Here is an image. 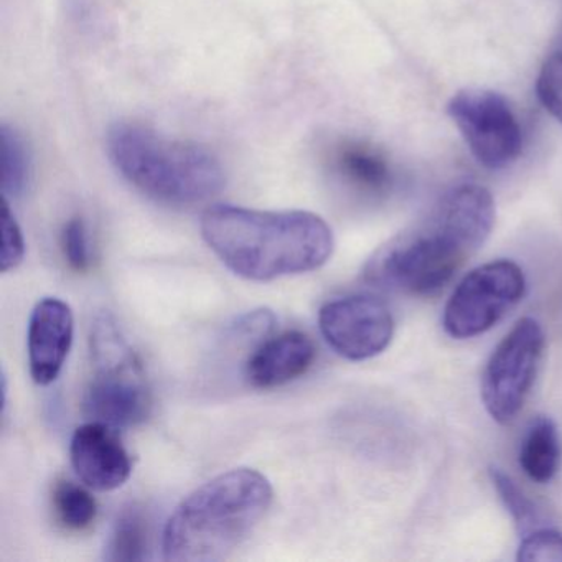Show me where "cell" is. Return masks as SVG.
Returning a JSON list of instances; mask_svg holds the SVG:
<instances>
[{
	"instance_id": "obj_3",
	"label": "cell",
	"mask_w": 562,
	"mask_h": 562,
	"mask_svg": "<svg viewBox=\"0 0 562 562\" xmlns=\"http://www.w3.org/2000/svg\"><path fill=\"white\" fill-rule=\"evenodd\" d=\"M272 498L271 482L258 470L239 467L220 473L193 490L167 519L164 559L223 561L258 528Z\"/></svg>"
},
{
	"instance_id": "obj_22",
	"label": "cell",
	"mask_w": 562,
	"mask_h": 562,
	"mask_svg": "<svg viewBox=\"0 0 562 562\" xmlns=\"http://www.w3.org/2000/svg\"><path fill=\"white\" fill-rule=\"evenodd\" d=\"M25 258V239L18 218L12 213L9 200L4 199L2 209V251H0V271L18 269Z\"/></svg>"
},
{
	"instance_id": "obj_5",
	"label": "cell",
	"mask_w": 562,
	"mask_h": 562,
	"mask_svg": "<svg viewBox=\"0 0 562 562\" xmlns=\"http://www.w3.org/2000/svg\"><path fill=\"white\" fill-rule=\"evenodd\" d=\"M91 355L97 373L85 394L88 417L114 429L146 423L153 413V394L139 358L113 318L94 324Z\"/></svg>"
},
{
	"instance_id": "obj_10",
	"label": "cell",
	"mask_w": 562,
	"mask_h": 562,
	"mask_svg": "<svg viewBox=\"0 0 562 562\" xmlns=\"http://www.w3.org/2000/svg\"><path fill=\"white\" fill-rule=\"evenodd\" d=\"M70 459L75 472L88 488L113 492L130 480L133 462L114 427L91 420L71 437Z\"/></svg>"
},
{
	"instance_id": "obj_18",
	"label": "cell",
	"mask_w": 562,
	"mask_h": 562,
	"mask_svg": "<svg viewBox=\"0 0 562 562\" xmlns=\"http://www.w3.org/2000/svg\"><path fill=\"white\" fill-rule=\"evenodd\" d=\"M536 90L546 111L562 123V24L542 61Z\"/></svg>"
},
{
	"instance_id": "obj_15",
	"label": "cell",
	"mask_w": 562,
	"mask_h": 562,
	"mask_svg": "<svg viewBox=\"0 0 562 562\" xmlns=\"http://www.w3.org/2000/svg\"><path fill=\"white\" fill-rule=\"evenodd\" d=\"M149 551V522L137 506L124 508L114 521L113 531L104 549V559L111 562H139Z\"/></svg>"
},
{
	"instance_id": "obj_9",
	"label": "cell",
	"mask_w": 562,
	"mask_h": 562,
	"mask_svg": "<svg viewBox=\"0 0 562 562\" xmlns=\"http://www.w3.org/2000/svg\"><path fill=\"white\" fill-rule=\"evenodd\" d=\"M318 327L340 357L364 361L390 347L394 318L387 305L373 295H347L328 301L321 308Z\"/></svg>"
},
{
	"instance_id": "obj_7",
	"label": "cell",
	"mask_w": 562,
	"mask_h": 562,
	"mask_svg": "<svg viewBox=\"0 0 562 562\" xmlns=\"http://www.w3.org/2000/svg\"><path fill=\"white\" fill-rule=\"evenodd\" d=\"M546 337L541 324L525 317L493 350L482 376V401L495 423L508 424L528 400L538 373Z\"/></svg>"
},
{
	"instance_id": "obj_16",
	"label": "cell",
	"mask_w": 562,
	"mask_h": 562,
	"mask_svg": "<svg viewBox=\"0 0 562 562\" xmlns=\"http://www.w3.org/2000/svg\"><path fill=\"white\" fill-rule=\"evenodd\" d=\"M2 192L4 199H19L31 183L32 156L24 136L14 127L2 126Z\"/></svg>"
},
{
	"instance_id": "obj_2",
	"label": "cell",
	"mask_w": 562,
	"mask_h": 562,
	"mask_svg": "<svg viewBox=\"0 0 562 562\" xmlns=\"http://www.w3.org/2000/svg\"><path fill=\"white\" fill-rule=\"evenodd\" d=\"M200 228L220 261L248 281L269 282L317 271L334 255L328 223L302 210L261 212L213 205L203 213Z\"/></svg>"
},
{
	"instance_id": "obj_4",
	"label": "cell",
	"mask_w": 562,
	"mask_h": 562,
	"mask_svg": "<svg viewBox=\"0 0 562 562\" xmlns=\"http://www.w3.org/2000/svg\"><path fill=\"white\" fill-rule=\"evenodd\" d=\"M108 153L131 186L166 205H199L225 187V170L215 154L144 124H116L108 134Z\"/></svg>"
},
{
	"instance_id": "obj_21",
	"label": "cell",
	"mask_w": 562,
	"mask_h": 562,
	"mask_svg": "<svg viewBox=\"0 0 562 562\" xmlns=\"http://www.w3.org/2000/svg\"><path fill=\"white\" fill-rule=\"evenodd\" d=\"M61 251L74 271L87 272L91 268V243L83 218H71L61 232Z\"/></svg>"
},
{
	"instance_id": "obj_6",
	"label": "cell",
	"mask_w": 562,
	"mask_h": 562,
	"mask_svg": "<svg viewBox=\"0 0 562 562\" xmlns=\"http://www.w3.org/2000/svg\"><path fill=\"white\" fill-rule=\"evenodd\" d=\"M526 278L516 262L492 261L470 271L443 308V330L456 340L479 337L495 327L525 297Z\"/></svg>"
},
{
	"instance_id": "obj_12",
	"label": "cell",
	"mask_w": 562,
	"mask_h": 562,
	"mask_svg": "<svg viewBox=\"0 0 562 562\" xmlns=\"http://www.w3.org/2000/svg\"><path fill=\"white\" fill-rule=\"evenodd\" d=\"M317 357L314 340L302 331H284L262 341L245 364V378L256 390H274L304 376Z\"/></svg>"
},
{
	"instance_id": "obj_19",
	"label": "cell",
	"mask_w": 562,
	"mask_h": 562,
	"mask_svg": "<svg viewBox=\"0 0 562 562\" xmlns=\"http://www.w3.org/2000/svg\"><path fill=\"white\" fill-rule=\"evenodd\" d=\"M488 473L503 505L506 506L518 528L521 529V532L528 531L538 519V512H536L531 499L519 490V486L513 482L512 476L506 475L498 467H490Z\"/></svg>"
},
{
	"instance_id": "obj_1",
	"label": "cell",
	"mask_w": 562,
	"mask_h": 562,
	"mask_svg": "<svg viewBox=\"0 0 562 562\" xmlns=\"http://www.w3.org/2000/svg\"><path fill=\"white\" fill-rule=\"evenodd\" d=\"M495 216L485 187H453L420 225L394 236L368 259L364 281L400 294H436L485 245Z\"/></svg>"
},
{
	"instance_id": "obj_14",
	"label": "cell",
	"mask_w": 562,
	"mask_h": 562,
	"mask_svg": "<svg viewBox=\"0 0 562 562\" xmlns=\"http://www.w3.org/2000/svg\"><path fill=\"white\" fill-rule=\"evenodd\" d=\"M562 446L558 426L548 416H538L531 420L521 449L519 465L522 472L536 483H549L561 465Z\"/></svg>"
},
{
	"instance_id": "obj_17",
	"label": "cell",
	"mask_w": 562,
	"mask_h": 562,
	"mask_svg": "<svg viewBox=\"0 0 562 562\" xmlns=\"http://www.w3.org/2000/svg\"><path fill=\"white\" fill-rule=\"evenodd\" d=\"M54 508L58 521L70 531L90 528L98 515V503L93 495L70 480H61L55 486Z\"/></svg>"
},
{
	"instance_id": "obj_11",
	"label": "cell",
	"mask_w": 562,
	"mask_h": 562,
	"mask_svg": "<svg viewBox=\"0 0 562 562\" xmlns=\"http://www.w3.org/2000/svg\"><path fill=\"white\" fill-rule=\"evenodd\" d=\"M75 317L67 302L45 297L29 321V367L35 383L48 386L60 376L74 345Z\"/></svg>"
},
{
	"instance_id": "obj_13",
	"label": "cell",
	"mask_w": 562,
	"mask_h": 562,
	"mask_svg": "<svg viewBox=\"0 0 562 562\" xmlns=\"http://www.w3.org/2000/svg\"><path fill=\"white\" fill-rule=\"evenodd\" d=\"M335 176L361 195L381 199L394 186V172L387 157L378 147L361 140H341L330 153Z\"/></svg>"
},
{
	"instance_id": "obj_20",
	"label": "cell",
	"mask_w": 562,
	"mask_h": 562,
	"mask_svg": "<svg viewBox=\"0 0 562 562\" xmlns=\"http://www.w3.org/2000/svg\"><path fill=\"white\" fill-rule=\"evenodd\" d=\"M516 559L519 562H562V532L542 528L522 538Z\"/></svg>"
},
{
	"instance_id": "obj_8",
	"label": "cell",
	"mask_w": 562,
	"mask_h": 562,
	"mask_svg": "<svg viewBox=\"0 0 562 562\" xmlns=\"http://www.w3.org/2000/svg\"><path fill=\"white\" fill-rule=\"evenodd\" d=\"M447 113L470 153L486 169H506L521 156V127L508 101L496 91H459L447 104Z\"/></svg>"
}]
</instances>
